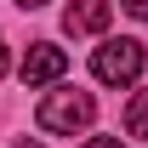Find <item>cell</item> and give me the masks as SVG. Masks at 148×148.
Masks as SVG:
<instances>
[{
    "label": "cell",
    "mask_w": 148,
    "mask_h": 148,
    "mask_svg": "<svg viewBox=\"0 0 148 148\" xmlns=\"http://www.w3.org/2000/svg\"><path fill=\"white\" fill-rule=\"evenodd\" d=\"M17 6H23V12H40V6H46V0H17Z\"/></svg>",
    "instance_id": "8"
},
{
    "label": "cell",
    "mask_w": 148,
    "mask_h": 148,
    "mask_svg": "<svg viewBox=\"0 0 148 148\" xmlns=\"http://www.w3.org/2000/svg\"><path fill=\"white\" fill-rule=\"evenodd\" d=\"M120 6H125L131 17H143V23H148V0H120Z\"/></svg>",
    "instance_id": "6"
},
{
    "label": "cell",
    "mask_w": 148,
    "mask_h": 148,
    "mask_svg": "<svg viewBox=\"0 0 148 148\" xmlns=\"http://www.w3.org/2000/svg\"><path fill=\"white\" fill-rule=\"evenodd\" d=\"M80 148H120V137H91V143H80Z\"/></svg>",
    "instance_id": "7"
},
{
    "label": "cell",
    "mask_w": 148,
    "mask_h": 148,
    "mask_svg": "<svg viewBox=\"0 0 148 148\" xmlns=\"http://www.w3.org/2000/svg\"><path fill=\"white\" fill-rule=\"evenodd\" d=\"M63 29L69 34H103L108 29V0H74L63 12Z\"/></svg>",
    "instance_id": "4"
},
{
    "label": "cell",
    "mask_w": 148,
    "mask_h": 148,
    "mask_svg": "<svg viewBox=\"0 0 148 148\" xmlns=\"http://www.w3.org/2000/svg\"><path fill=\"white\" fill-rule=\"evenodd\" d=\"M91 114H97L91 91H51V97L34 108V120H40V131L74 137V131H86V125H91Z\"/></svg>",
    "instance_id": "1"
},
{
    "label": "cell",
    "mask_w": 148,
    "mask_h": 148,
    "mask_svg": "<svg viewBox=\"0 0 148 148\" xmlns=\"http://www.w3.org/2000/svg\"><path fill=\"white\" fill-rule=\"evenodd\" d=\"M17 148H40V143H29V137H23V143H17Z\"/></svg>",
    "instance_id": "10"
},
{
    "label": "cell",
    "mask_w": 148,
    "mask_h": 148,
    "mask_svg": "<svg viewBox=\"0 0 148 148\" xmlns=\"http://www.w3.org/2000/svg\"><path fill=\"white\" fill-rule=\"evenodd\" d=\"M63 69H69V57H63V46H51V40H34L29 51H23V86H51V80H63Z\"/></svg>",
    "instance_id": "3"
},
{
    "label": "cell",
    "mask_w": 148,
    "mask_h": 148,
    "mask_svg": "<svg viewBox=\"0 0 148 148\" xmlns=\"http://www.w3.org/2000/svg\"><path fill=\"white\" fill-rule=\"evenodd\" d=\"M143 40H103L91 51V74L103 80V86H131L137 74H143Z\"/></svg>",
    "instance_id": "2"
},
{
    "label": "cell",
    "mask_w": 148,
    "mask_h": 148,
    "mask_svg": "<svg viewBox=\"0 0 148 148\" xmlns=\"http://www.w3.org/2000/svg\"><path fill=\"white\" fill-rule=\"evenodd\" d=\"M0 74H6V34H0Z\"/></svg>",
    "instance_id": "9"
},
{
    "label": "cell",
    "mask_w": 148,
    "mask_h": 148,
    "mask_svg": "<svg viewBox=\"0 0 148 148\" xmlns=\"http://www.w3.org/2000/svg\"><path fill=\"white\" fill-rule=\"evenodd\" d=\"M125 131L148 143V91H137V97H131V108H125Z\"/></svg>",
    "instance_id": "5"
}]
</instances>
